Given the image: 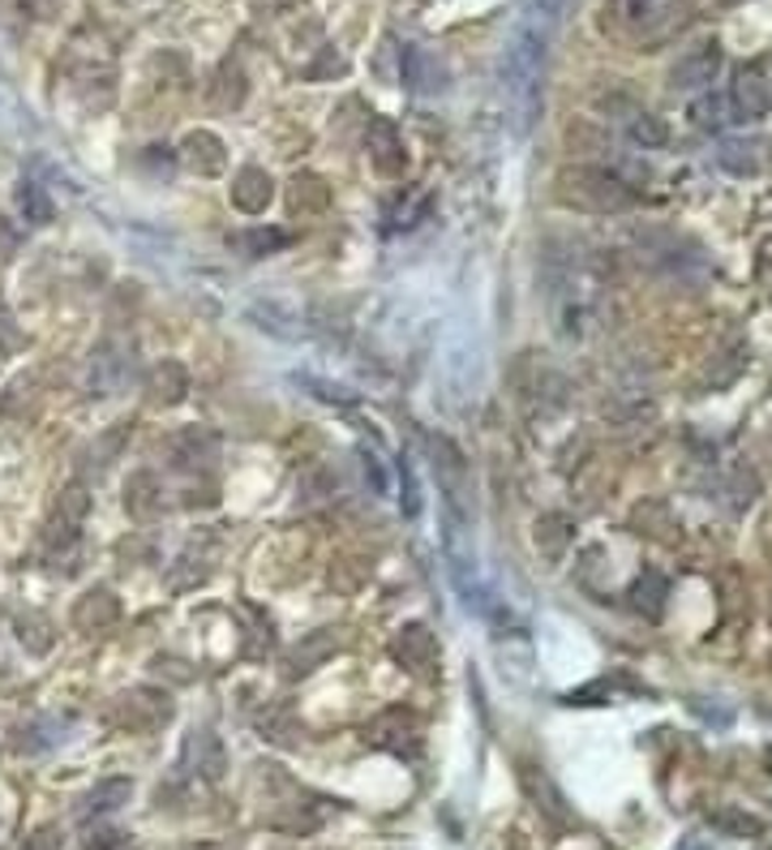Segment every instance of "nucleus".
Segmentation results:
<instances>
[{
	"label": "nucleus",
	"instance_id": "nucleus-4",
	"mask_svg": "<svg viewBox=\"0 0 772 850\" xmlns=\"http://www.w3.org/2000/svg\"><path fill=\"white\" fill-rule=\"evenodd\" d=\"M369 743L383 747V752H395V756H417L421 747V722L412 709H386L369 722Z\"/></svg>",
	"mask_w": 772,
	"mask_h": 850
},
{
	"label": "nucleus",
	"instance_id": "nucleus-32",
	"mask_svg": "<svg viewBox=\"0 0 772 850\" xmlns=\"http://www.w3.org/2000/svg\"><path fill=\"white\" fill-rule=\"evenodd\" d=\"M399 477H404V495H399V502H404V516H408V520H417V516H421V486H417V472H412L408 456L399 460Z\"/></svg>",
	"mask_w": 772,
	"mask_h": 850
},
{
	"label": "nucleus",
	"instance_id": "nucleus-24",
	"mask_svg": "<svg viewBox=\"0 0 772 850\" xmlns=\"http://www.w3.org/2000/svg\"><path fill=\"white\" fill-rule=\"evenodd\" d=\"M159 507H163L159 477H154V472H133V477L125 481V511H129L133 520H151V516H159Z\"/></svg>",
	"mask_w": 772,
	"mask_h": 850
},
{
	"label": "nucleus",
	"instance_id": "nucleus-35",
	"mask_svg": "<svg viewBox=\"0 0 772 850\" xmlns=\"http://www.w3.org/2000/svg\"><path fill=\"white\" fill-rule=\"evenodd\" d=\"M129 833H120V829H99V833H90L86 838V847L82 850H129Z\"/></svg>",
	"mask_w": 772,
	"mask_h": 850
},
{
	"label": "nucleus",
	"instance_id": "nucleus-25",
	"mask_svg": "<svg viewBox=\"0 0 772 850\" xmlns=\"http://www.w3.org/2000/svg\"><path fill=\"white\" fill-rule=\"evenodd\" d=\"M533 541H537V550L549 563H558L567 554V545H571V520L558 516V511H545L537 520V529H533Z\"/></svg>",
	"mask_w": 772,
	"mask_h": 850
},
{
	"label": "nucleus",
	"instance_id": "nucleus-2",
	"mask_svg": "<svg viewBox=\"0 0 772 850\" xmlns=\"http://www.w3.org/2000/svg\"><path fill=\"white\" fill-rule=\"evenodd\" d=\"M545 293H549V306H554V322L562 336L583 340L597 306H601V279L597 270L588 267L583 258H558L549 254L545 258Z\"/></svg>",
	"mask_w": 772,
	"mask_h": 850
},
{
	"label": "nucleus",
	"instance_id": "nucleus-39",
	"mask_svg": "<svg viewBox=\"0 0 772 850\" xmlns=\"http://www.w3.org/2000/svg\"><path fill=\"white\" fill-rule=\"evenodd\" d=\"M22 9H31L35 18H52V9H56V0H22Z\"/></svg>",
	"mask_w": 772,
	"mask_h": 850
},
{
	"label": "nucleus",
	"instance_id": "nucleus-3",
	"mask_svg": "<svg viewBox=\"0 0 772 850\" xmlns=\"http://www.w3.org/2000/svg\"><path fill=\"white\" fill-rule=\"evenodd\" d=\"M558 202L562 206H576V211H592V215H618V211H631L635 206V190L610 172V168H597V163H576V168H562L558 172Z\"/></svg>",
	"mask_w": 772,
	"mask_h": 850
},
{
	"label": "nucleus",
	"instance_id": "nucleus-23",
	"mask_svg": "<svg viewBox=\"0 0 772 850\" xmlns=\"http://www.w3.org/2000/svg\"><path fill=\"white\" fill-rule=\"evenodd\" d=\"M147 391L154 404H181L190 395V370L181 361H159L147 379Z\"/></svg>",
	"mask_w": 772,
	"mask_h": 850
},
{
	"label": "nucleus",
	"instance_id": "nucleus-27",
	"mask_svg": "<svg viewBox=\"0 0 772 850\" xmlns=\"http://www.w3.org/2000/svg\"><path fill=\"white\" fill-rule=\"evenodd\" d=\"M665 593H669V584L656 576V572H644V576L631 584V606L640 610V615H648V618H661V610H665Z\"/></svg>",
	"mask_w": 772,
	"mask_h": 850
},
{
	"label": "nucleus",
	"instance_id": "nucleus-20",
	"mask_svg": "<svg viewBox=\"0 0 772 850\" xmlns=\"http://www.w3.org/2000/svg\"><path fill=\"white\" fill-rule=\"evenodd\" d=\"M185 756H190V765L197 777H206V782H219L224 769H228V752H224V739L215 731H193L190 743H185Z\"/></svg>",
	"mask_w": 772,
	"mask_h": 850
},
{
	"label": "nucleus",
	"instance_id": "nucleus-29",
	"mask_svg": "<svg viewBox=\"0 0 772 850\" xmlns=\"http://www.w3.org/2000/svg\"><path fill=\"white\" fill-rule=\"evenodd\" d=\"M760 142H726L721 151H717V163L733 172V177H755L760 172Z\"/></svg>",
	"mask_w": 772,
	"mask_h": 850
},
{
	"label": "nucleus",
	"instance_id": "nucleus-17",
	"mask_svg": "<svg viewBox=\"0 0 772 850\" xmlns=\"http://www.w3.org/2000/svg\"><path fill=\"white\" fill-rule=\"evenodd\" d=\"M340 631L335 627H318V631H309L305 640L288 654V674H313L318 666H326L331 657L340 654Z\"/></svg>",
	"mask_w": 772,
	"mask_h": 850
},
{
	"label": "nucleus",
	"instance_id": "nucleus-37",
	"mask_svg": "<svg viewBox=\"0 0 772 850\" xmlns=\"http://www.w3.org/2000/svg\"><path fill=\"white\" fill-rule=\"evenodd\" d=\"M322 74H344V56H335V52H322V61H318V65H313L305 77H313V82H318Z\"/></svg>",
	"mask_w": 772,
	"mask_h": 850
},
{
	"label": "nucleus",
	"instance_id": "nucleus-33",
	"mask_svg": "<svg viewBox=\"0 0 772 850\" xmlns=\"http://www.w3.org/2000/svg\"><path fill=\"white\" fill-rule=\"evenodd\" d=\"M361 472H365V481H369L374 495H390V477H386L383 460H378L374 451H361Z\"/></svg>",
	"mask_w": 772,
	"mask_h": 850
},
{
	"label": "nucleus",
	"instance_id": "nucleus-9",
	"mask_svg": "<svg viewBox=\"0 0 772 850\" xmlns=\"http://www.w3.org/2000/svg\"><path fill=\"white\" fill-rule=\"evenodd\" d=\"M86 511H90V495H86V486H65L61 490V499H56V516H52V524H47V533L43 541L56 550H65V545H74L77 541V529H82V520H86Z\"/></svg>",
	"mask_w": 772,
	"mask_h": 850
},
{
	"label": "nucleus",
	"instance_id": "nucleus-36",
	"mask_svg": "<svg viewBox=\"0 0 772 850\" xmlns=\"http://www.w3.org/2000/svg\"><path fill=\"white\" fill-rule=\"evenodd\" d=\"M22 850H61V829H56V825H43V829H35V833L22 842Z\"/></svg>",
	"mask_w": 772,
	"mask_h": 850
},
{
	"label": "nucleus",
	"instance_id": "nucleus-40",
	"mask_svg": "<svg viewBox=\"0 0 772 850\" xmlns=\"http://www.w3.org/2000/svg\"><path fill=\"white\" fill-rule=\"evenodd\" d=\"M769 618H772V610H769Z\"/></svg>",
	"mask_w": 772,
	"mask_h": 850
},
{
	"label": "nucleus",
	"instance_id": "nucleus-15",
	"mask_svg": "<svg viewBox=\"0 0 772 850\" xmlns=\"http://www.w3.org/2000/svg\"><path fill=\"white\" fill-rule=\"evenodd\" d=\"M120 713H125V726H129V731H151V726L172 718V700H168V692L138 688V692H129L120 700Z\"/></svg>",
	"mask_w": 772,
	"mask_h": 850
},
{
	"label": "nucleus",
	"instance_id": "nucleus-11",
	"mask_svg": "<svg viewBox=\"0 0 772 850\" xmlns=\"http://www.w3.org/2000/svg\"><path fill=\"white\" fill-rule=\"evenodd\" d=\"M232 206L240 215H262L270 202H275V181H270L267 168H240L228 185Z\"/></svg>",
	"mask_w": 772,
	"mask_h": 850
},
{
	"label": "nucleus",
	"instance_id": "nucleus-18",
	"mask_svg": "<svg viewBox=\"0 0 772 850\" xmlns=\"http://www.w3.org/2000/svg\"><path fill=\"white\" fill-rule=\"evenodd\" d=\"M116 618H120V602H116L112 588H90V593L77 597L74 606L77 631H108Z\"/></svg>",
	"mask_w": 772,
	"mask_h": 850
},
{
	"label": "nucleus",
	"instance_id": "nucleus-1",
	"mask_svg": "<svg viewBox=\"0 0 772 850\" xmlns=\"http://www.w3.org/2000/svg\"><path fill=\"white\" fill-rule=\"evenodd\" d=\"M545 35H537L528 22H519V31L511 39L506 56H502V95H506V113L515 138H528L545 104Z\"/></svg>",
	"mask_w": 772,
	"mask_h": 850
},
{
	"label": "nucleus",
	"instance_id": "nucleus-7",
	"mask_svg": "<svg viewBox=\"0 0 772 850\" xmlns=\"http://www.w3.org/2000/svg\"><path fill=\"white\" fill-rule=\"evenodd\" d=\"M618 22L635 35H661L678 22L683 13V0H614Z\"/></svg>",
	"mask_w": 772,
	"mask_h": 850
},
{
	"label": "nucleus",
	"instance_id": "nucleus-16",
	"mask_svg": "<svg viewBox=\"0 0 772 850\" xmlns=\"http://www.w3.org/2000/svg\"><path fill=\"white\" fill-rule=\"evenodd\" d=\"M215 451H219V438L211 429H202V425H190V429L168 438V456H172L176 468H206L215 460Z\"/></svg>",
	"mask_w": 772,
	"mask_h": 850
},
{
	"label": "nucleus",
	"instance_id": "nucleus-22",
	"mask_svg": "<svg viewBox=\"0 0 772 850\" xmlns=\"http://www.w3.org/2000/svg\"><path fill=\"white\" fill-rule=\"evenodd\" d=\"M228 245L236 249V254H245V258H270V254H279V249L292 245V232L288 229H240L228 236Z\"/></svg>",
	"mask_w": 772,
	"mask_h": 850
},
{
	"label": "nucleus",
	"instance_id": "nucleus-19",
	"mask_svg": "<svg viewBox=\"0 0 772 850\" xmlns=\"http://www.w3.org/2000/svg\"><path fill=\"white\" fill-rule=\"evenodd\" d=\"M181 159H185V168H193L197 177H219L224 163H228V151H224V142H219L215 134L193 129L190 138L181 142Z\"/></svg>",
	"mask_w": 772,
	"mask_h": 850
},
{
	"label": "nucleus",
	"instance_id": "nucleus-8",
	"mask_svg": "<svg viewBox=\"0 0 772 850\" xmlns=\"http://www.w3.org/2000/svg\"><path fill=\"white\" fill-rule=\"evenodd\" d=\"M365 151H369V163L383 172V177H404V168H408V151H404V138H399V129H395V120H386V116H374L369 120V129H365Z\"/></svg>",
	"mask_w": 772,
	"mask_h": 850
},
{
	"label": "nucleus",
	"instance_id": "nucleus-30",
	"mask_svg": "<svg viewBox=\"0 0 772 850\" xmlns=\"http://www.w3.org/2000/svg\"><path fill=\"white\" fill-rule=\"evenodd\" d=\"M626 134H631V142H635V147H644V151H656V147H665V142H669V129H665L653 113H631L626 116Z\"/></svg>",
	"mask_w": 772,
	"mask_h": 850
},
{
	"label": "nucleus",
	"instance_id": "nucleus-31",
	"mask_svg": "<svg viewBox=\"0 0 772 850\" xmlns=\"http://www.w3.org/2000/svg\"><path fill=\"white\" fill-rule=\"evenodd\" d=\"M691 120H695V129H721V125H726V99L704 95V99L691 108Z\"/></svg>",
	"mask_w": 772,
	"mask_h": 850
},
{
	"label": "nucleus",
	"instance_id": "nucleus-10",
	"mask_svg": "<svg viewBox=\"0 0 772 850\" xmlns=\"http://www.w3.org/2000/svg\"><path fill=\"white\" fill-rule=\"evenodd\" d=\"M717 70H721V47L717 43H699V47L678 56V65L669 70V86L674 91H699V86H708L717 77Z\"/></svg>",
	"mask_w": 772,
	"mask_h": 850
},
{
	"label": "nucleus",
	"instance_id": "nucleus-5",
	"mask_svg": "<svg viewBox=\"0 0 772 850\" xmlns=\"http://www.w3.org/2000/svg\"><path fill=\"white\" fill-rule=\"evenodd\" d=\"M433 472H438V481H442V490H447V516H455L468 524V507H463V495H468V468H463V451L447 438V434H438L433 443Z\"/></svg>",
	"mask_w": 772,
	"mask_h": 850
},
{
	"label": "nucleus",
	"instance_id": "nucleus-12",
	"mask_svg": "<svg viewBox=\"0 0 772 850\" xmlns=\"http://www.w3.org/2000/svg\"><path fill=\"white\" fill-rule=\"evenodd\" d=\"M129 379V348L104 340L95 348V361H90V391L95 395H116Z\"/></svg>",
	"mask_w": 772,
	"mask_h": 850
},
{
	"label": "nucleus",
	"instance_id": "nucleus-28",
	"mask_svg": "<svg viewBox=\"0 0 772 850\" xmlns=\"http://www.w3.org/2000/svg\"><path fill=\"white\" fill-rule=\"evenodd\" d=\"M331 206V185L313 172L292 177V211H326Z\"/></svg>",
	"mask_w": 772,
	"mask_h": 850
},
{
	"label": "nucleus",
	"instance_id": "nucleus-13",
	"mask_svg": "<svg viewBox=\"0 0 772 850\" xmlns=\"http://www.w3.org/2000/svg\"><path fill=\"white\" fill-rule=\"evenodd\" d=\"M730 104L733 113H738V120H760V116H769L772 108L769 77L760 74V70H742L730 86Z\"/></svg>",
	"mask_w": 772,
	"mask_h": 850
},
{
	"label": "nucleus",
	"instance_id": "nucleus-14",
	"mask_svg": "<svg viewBox=\"0 0 772 850\" xmlns=\"http://www.w3.org/2000/svg\"><path fill=\"white\" fill-rule=\"evenodd\" d=\"M404 82L417 95H442L447 91V65L429 47H404Z\"/></svg>",
	"mask_w": 772,
	"mask_h": 850
},
{
	"label": "nucleus",
	"instance_id": "nucleus-21",
	"mask_svg": "<svg viewBox=\"0 0 772 850\" xmlns=\"http://www.w3.org/2000/svg\"><path fill=\"white\" fill-rule=\"evenodd\" d=\"M129 795H133V782H129V777H104V782H95V786L86 790L77 816H82V820L108 816V811H116L120 804H129Z\"/></svg>",
	"mask_w": 772,
	"mask_h": 850
},
{
	"label": "nucleus",
	"instance_id": "nucleus-34",
	"mask_svg": "<svg viewBox=\"0 0 772 850\" xmlns=\"http://www.w3.org/2000/svg\"><path fill=\"white\" fill-rule=\"evenodd\" d=\"M301 386H309L318 400H326V404H352V391H344V386H331V383H322V379H313V374H301L297 379Z\"/></svg>",
	"mask_w": 772,
	"mask_h": 850
},
{
	"label": "nucleus",
	"instance_id": "nucleus-38",
	"mask_svg": "<svg viewBox=\"0 0 772 850\" xmlns=\"http://www.w3.org/2000/svg\"><path fill=\"white\" fill-rule=\"evenodd\" d=\"M417 206H429V198H421ZM412 215H425V211H412V206H395V211H390V229H412V224H417Z\"/></svg>",
	"mask_w": 772,
	"mask_h": 850
},
{
	"label": "nucleus",
	"instance_id": "nucleus-6",
	"mask_svg": "<svg viewBox=\"0 0 772 850\" xmlns=\"http://www.w3.org/2000/svg\"><path fill=\"white\" fill-rule=\"evenodd\" d=\"M390 657H395L408 674L429 679L433 666H438V640H433V631H429L425 623H404V627L395 631V640H390Z\"/></svg>",
	"mask_w": 772,
	"mask_h": 850
},
{
	"label": "nucleus",
	"instance_id": "nucleus-26",
	"mask_svg": "<svg viewBox=\"0 0 772 850\" xmlns=\"http://www.w3.org/2000/svg\"><path fill=\"white\" fill-rule=\"evenodd\" d=\"M18 215H22L31 229H47V224H52V215H56V206H52L47 190H43L39 181H31V177L18 185Z\"/></svg>",
	"mask_w": 772,
	"mask_h": 850
}]
</instances>
